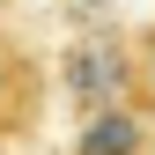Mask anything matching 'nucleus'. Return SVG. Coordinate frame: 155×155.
<instances>
[{
	"label": "nucleus",
	"mask_w": 155,
	"mask_h": 155,
	"mask_svg": "<svg viewBox=\"0 0 155 155\" xmlns=\"http://www.w3.org/2000/svg\"><path fill=\"white\" fill-rule=\"evenodd\" d=\"M140 74H148V89H155V22L140 30Z\"/></svg>",
	"instance_id": "20e7f679"
},
{
	"label": "nucleus",
	"mask_w": 155,
	"mask_h": 155,
	"mask_svg": "<svg viewBox=\"0 0 155 155\" xmlns=\"http://www.w3.org/2000/svg\"><path fill=\"white\" fill-rule=\"evenodd\" d=\"M37 118H45V67H37L15 37H0V148L30 140Z\"/></svg>",
	"instance_id": "7ed1b4c3"
},
{
	"label": "nucleus",
	"mask_w": 155,
	"mask_h": 155,
	"mask_svg": "<svg viewBox=\"0 0 155 155\" xmlns=\"http://www.w3.org/2000/svg\"><path fill=\"white\" fill-rule=\"evenodd\" d=\"M59 81H67V96H74L81 111L126 104V96L148 89V74H140V45H126V37H81V45L67 52Z\"/></svg>",
	"instance_id": "f257e3e1"
},
{
	"label": "nucleus",
	"mask_w": 155,
	"mask_h": 155,
	"mask_svg": "<svg viewBox=\"0 0 155 155\" xmlns=\"http://www.w3.org/2000/svg\"><path fill=\"white\" fill-rule=\"evenodd\" d=\"M67 155H155V89L104 104V111H81V133Z\"/></svg>",
	"instance_id": "f03ea898"
}]
</instances>
